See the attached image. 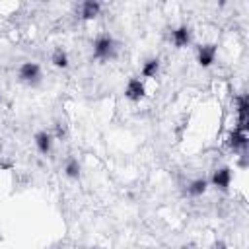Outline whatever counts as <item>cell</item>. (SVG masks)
Segmentation results:
<instances>
[{
	"instance_id": "obj_1",
	"label": "cell",
	"mask_w": 249,
	"mask_h": 249,
	"mask_svg": "<svg viewBox=\"0 0 249 249\" xmlns=\"http://www.w3.org/2000/svg\"><path fill=\"white\" fill-rule=\"evenodd\" d=\"M117 49H119V45H117V41L113 39V35H109V33H101V35H97L95 37V41H93V53H91V56L95 58V60H113L115 56H117Z\"/></svg>"
},
{
	"instance_id": "obj_2",
	"label": "cell",
	"mask_w": 249,
	"mask_h": 249,
	"mask_svg": "<svg viewBox=\"0 0 249 249\" xmlns=\"http://www.w3.org/2000/svg\"><path fill=\"white\" fill-rule=\"evenodd\" d=\"M18 78H19L21 84L35 88V86L41 84V78H43L41 66H39L37 62H31V60H29V62H23V64L18 68Z\"/></svg>"
},
{
	"instance_id": "obj_3",
	"label": "cell",
	"mask_w": 249,
	"mask_h": 249,
	"mask_svg": "<svg viewBox=\"0 0 249 249\" xmlns=\"http://www.w3.org/2000/svg\"><path fill=\"white\" fill-rule=\"evenodd\" d=\"M210 183H212V187H216L218 191H224V193H226V191L230 189V183H231V169H230L228 165L218 167V169L212 173Z\"/></svg>"
},
{
	"instance_id": "obj_4",
	"label": "cell",
	"mask_w": 249,
	"mask_h": 249,
	"mask_svg": "<svg viewBox=\"0 0 249 249\" xmlns=\"http://www.w3.org/2000/svg\"><path fill=\"white\" fill-rule=\"evenodd\" d=\"M216 54H218V47H216V45H200V47L196 49V62H198L202 68H208V66L214 64Z\"/></svg>"
},
{
	"instance_id": "obj_5",
	"label": "cell",
	"mask_w": 249,
	"mask_h": 249,
	"mask_svg": "<svg viewBox=\"0 0 249 249\" xmlns=\"http://www.w3.org/2000/svg\"><path fill=\"white\" fill-rule=\"evenodd\" d=\"M146 93V88H144V82L140 78H130L124 86V97L128 101H140Z\"/></svg>"
},
{
	"instance_id": "obj_6",
	"label": "cell",
	"mask_w": 249,
	"mask_h": 249,
	"mask_svg": "<svg viewBox=\"0 0 249 249\" xmlns=\"http://www.w3.org/2000/svg\"><path fill=\"white\" fill-rule=\"evenodd\" d=\"M53 140H54V136H53L51 132H47V130H39V132H35V136H33L35 148H37V152H39L41 156H49V154L53 152Z\"/></svg>"
},
{
	"instance_id": "obj_7",
	"label": "cell",
	"mask_w": 249,
	"mask_h": 249,
	"mask_svg": "<svg viewBox=\"0 0 249 249\" xmlns=\"http://www.w3.org/2000/svg\"><path fill=\"white\" fill-rule=\"evenodd\" d=\"M191 39H193V31L189 25H179L175 29H171V41L177 49H183V47H189L191 45Z\"/></svg>"
},
{
	"instance_id": "obj_8",
	"label": "cell",
	"mask_w": 249,
	"mask_h": 249,
	"mask_svg": "<svg viewBox=\"0 0 249 249\" xmlns=\"http://www.w3.org/2000/svg\"><path fill=\"white\" fill-rule=\"evenodd\" d=\"M228 146L231 150H245L247 148V130H239V128H233L230 134H228Z\"/></svg>"
},
{
	"instance_id": "obj_9",
	"label": "cell",
	"mask_w": 249,
	"mask_h": 249,
	"mask_svg": "<svg viewBox=\"0 0 249 249\" xmlns=\"http://www.w3.org/2000/svg\"><path fill=\"white\" fill-rule=\"evenodd\" d=\"M101 12V4L97 0H86L80 6V18L82 19H95Z\"/></svg>"
},
{
	"instance_id": "obj_10",
	"label": "cell",
	"mask_w": 249,
	"mask_h": 249,
	"mask_svg": "<svg viewBox=\"0 0 249 249\" xmlns=\"http://www.w3.org/2000/svg\"><path fill=\"white\" fill-rule=\"evenodd\" d=\"M208 189V181L204 177H198V179H193L189 185H187V195L196 198V196H202Z\"/></svg>"
},
{
	"instance_id": "obj_11",
	"label": "cell",
	"mask_w": 249,
	"mask_h": 249,
	"mask_svg": "<svg viewBox=\"0 0 249 249\" xmlns=\"http://www.w3.org/2000/svg\"><path fill=\"white\" fill-rule=\"evenodd\" d=\"M64 175H66L68 179H72V181L80 179V175H82V165H80L78 158H68V160L64 161Z\"/></svg>"
},
{
	"instance_id": "obj_12",
	"label": "cell",
	"mask_w": 249,
	"mask_h": 249,
	"mask_svg": "<svg viewBox=\"0 0 249 249\" xmlns=\"http://www.w3.org/2000/svg\"><path fill=\"white\" fill-rule=\"evenodd\" d=\"M158 72H160V58H158V56L148 58V60L142 64V68H140L142 78H156Z\"/></svg>"
},
{
	"instance_id": "obj_13",
	"label": "cell",
	"mask_w": 249,
	"mask_h": 249,
	"mask_svg": "<svg viewBox=\"0 0 249 249\" xmlns=\"http://www.w3.org/2000/svg\"><path fill=\"white\" fill-rule=\"evenodd\" d=\"M51 62L56 66V68H68L70 60H68V53L62 49V47H56L51 54Z\"/></svg>"
},
{
	"instance_id": "obj_14",
	"label": "cell",
	"mask_w": 249,
	"mask_h": 249,
	"mask_svg": "<svg viewBox=\"0 0 249 249\" xmlns=\"http://www.w3.org/2000/svg\"><path fill=\"white\" fill-rule=\"evenodd\" d=\"M0 152H2V144H0Z\"/></svg>"
}]
</instances>
